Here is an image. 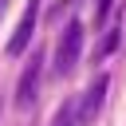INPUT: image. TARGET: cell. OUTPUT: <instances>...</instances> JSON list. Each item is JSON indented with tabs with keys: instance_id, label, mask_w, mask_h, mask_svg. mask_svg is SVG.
Masks as SVG:
<instances>
[{
	"instance_id": "cell-1",
	"label": "cell",
	"mask_w": 126,
	"mask_h": 126,
	"mask_svg": "<svg viewBox=\"0 0 126 126\" xmlns=\"http://www.w3.org/2000/svg\"><path fill=\"white\" fill-rule=\"evenodd\" d=\"M79 55H83V24L71 20L55 43V75H71L79 67Z\"/></svg>"
},
{
	"instance_id": "cell-2",
	"label": "cell",
	"mask_w": 126,
	"mask_h": 126,
	"mask_svg": "<svg viewBox=\"0 0 126 126\" xmlns=\"http://www.w3.org/2000/svg\"><path fill=\"white\" fill-rule=\"evenodd\" d=\"M39 75H43V51H32L20 83H16V106L20 110H32L35 106V94H39Z\"/></svg>"
},
{
	"instance_id": "cell-3",
	"label": "cell",
	"mask_w": 126,
	"mask_h": 126,
	"mask_svg": "<svg viewBox=\"0 0 126 126\" xmlns=\"http://www.w3.org/2000/svg\"><path fill=\"white\" fill-rule=\"evenodd\" d=\"M106 87H110V75H94V83L83 91V98H79V118H83V126H91L94 114L102 110V102H106Z\"/></svg>"
},
{
	"instance_id": "cell-4",
	"label": "cell",
	"mask_w": 126,
	"mask_h": 126,
	"mask_svg": "<svg viewBox=\"0 0 126 126\" xmlns=\"http://www.w3.org/2000/svg\"><path fill=\"white\" fill-rule=\"evenodd\" d=\"M35 20H39V0H28V8H24V16H20V24H16L12 39H8V55H20V51H24L28 43H32Z\"/></svg>"
},
{
	"instance_id": "cell-5",
	"label": "cell",
	"mask_w": 126,
	"mask_h": 126,
	"mask_svg": "<svg viewBox=\"0 0 126 126\" xmlns=\"http://www.w3.org/2000/svg\"><path fill=\"white\" fill-rule=\"evenodd\" d=\"M51 126H83V118H79V98H63V106H59L55 118H51Z\"/></svg>"
},
{
	"instance_id": "cell-6",
	"label": "cell",
	"mask_w": 126,
	"mask_h": 126,
	"mask_svg": "<svg viewBox=\"0 0 126 126\" xmlns=\"http://www.w3.org/2000/svg\"><path fill=\"white\" fill-rule=\"evenodd\" d=\"M114 47H118V28H110V32H106V39H102V47H98V59H102V55H110Z\"/></svg>"
},
{
	"instance_id": "cell-7",
	"label": "cell",
	"mask_w": 126,
	"mask_h": 126,
	"mask_svg": "<svg viewBox=\"0 0 126 126\" xmlns=\"http://www.w3.org/2000/svg\"><path fill=\"white\" fill-rule=\"evenodd\" d=\"M110 8H114V0H98V8H94V24H102V20L110 16Z\"/></svg>"
},
{
	"instance_id": "cell-8",
	"label": "cell",
	"mask_w": 126,
	"mask_h": 126,
	"mask_svg": "<svg viewBox=\"0 0 126 126\" xmlns=\"http://www.w3.org/2000/svg\"><path fill=\"white\" fill-rule=\"evenodd\" d=\"M8 4H12V0H0V16H4V12H8Z\"/></svg>"
},
{
	"instance_id": "cell-9",
	"label": "cell",
	"mask_w": 126,
	"mask_h": 126,
	"mask_svg": "<svg viewBox=\"0 0 126 126\" xmlns=\"http://www.w3.org/2000/svg\"><path fill=\"white\" fill-rule=\"evenodd\" d=\"M0 114H4V102H0Z\"/></svg>"
}]
</instances>
